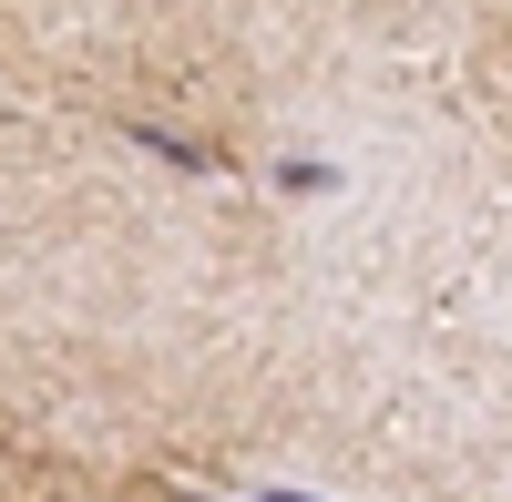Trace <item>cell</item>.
Wrapping results in <instances>:
<instances>
[{
	"mask_svg": "<svg viewBox=\"0 0 512 502\" xmlns=\"http://www.w3.org/2000/svg\"><path fill=\"white\" fill-rule=\"evenodd\" d=\"M123 134H134L154 164H175V175H205V164H216V154H205V144H185V134H164V123H144V113H123Z\"/></svg>",
	"mask_w": 512,
	"mask_h": 502,
	"instance_id": "obj_1",
	"label": "cell"
},
{
	"mask_svg": "<svg viewBox=\"0 0 512 502\" xmlns=\"http://www.w3.org/2000/svg\"><path fill=\"white\" fill-rule=\"evenodd\" d=\"M338 185V164H318V154H287L277 164V195H328Z\"/></svg>",
	"mask_w": 512,
	"mask_h": 502,
	"instance_id": "obj_2",
	"label": "cell"
}]
</instances>
